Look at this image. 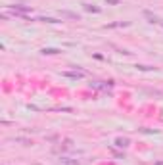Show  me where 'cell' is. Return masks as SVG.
I'll list each match as a JSON object with an SVG mask.
<instances>
[{"label": "cell", "mask_w": 163, "mask_h": 165, "mask_svg": "<svg viewBox=\"0 0 163 165\" xmlns=\"http://www.w3.org/2000/svg\"><path fill=\"white\" fill-rule=\"evenodd\" d=\"M12 10L15 12V14H25V12H31V6H21V4H15V6H12Z\"/></svg>", "instance_id": "6da1fadb"}, {"label": "cell", "mask_w": 163, "mask_h": 165, "mask_svg": "<svg viewBox=\"0 0 163 165\" xmlns=\"http://www.w3.org/2000/svg\"><path fill=\"white\" fill-rule=\"evenodd\" d=\"M115 146L127 148V146H129V138H117V140H115Z\"/></svg>", "instance_id": "7a4b0ae2"}, {"label": "cell", "mask_w": 163, "mask_h": 165, "mask_svg": "<svg viewBox=\"0 0 163 165\" xmlns=\"http://www.w3.org/2000/svg\"><path fill=\"white\" fill-rule=\"evenodd\" d=\"M58 52H60V50H56V48H44L42 54H50V56H52V54H58Z\"/></svg>", "instance_id": "3957f363"}, {"label": "cell", "mask_w": 163, "mask_h": 165, "mask_svg": "<svg viewBox=\"0 0 163 165\" xmlns=\"http://www.w3.org/2000/svg\"><path fill=\"white\" fill-rule=\"evenodd\" d=\"M63 165H79V161L77 159H62Z\"/></svg>", "instance_id": "277c9868"}, {"label": "cell", "mask_w": 163, "mask_h": 165, "mask_svg": "<svg viewBox=\"0 0 163 165\" xmlns=\"http://www.w3.org/2000/svg\"><path fill=\"white\" fill-rule=\"evenodd\" d=\"M84 10H88V12H100V8H94V6H90V4H84Z\"/></svg>", "instance_id": "5b68a950"}, {"label": "cell", "mask_w": 163, "mask_h": 165, "mask_svg": "<svg viewBox=\"0 0 163 165\" xmlns=\"http://www.w3.org/2000/svg\"><path fill=\"white\" fill-rule=\"evenodd\" d=\"M42 21H48V23H60L58 19H52V17H42Z\"/></svg>", "instance_id": "8992f818"}, {"label": "cell", "mask_w": 163, "mask_h": 165, "mask_svg": "<svg viewBox=\"0 0 163 165\" xmlns=\"http://www.w3.org/2000/svg\"><path fill=\"white\" fill-rule=\"evenodd\" d=\"M108 2H109V4H117V2H119V0H108Z\"/></svg>", "instance_id": "52a82bcc"}]
</instances>
